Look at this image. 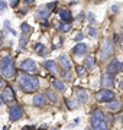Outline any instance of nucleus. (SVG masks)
Segmentation results:
<instances>
[{
    "label": "nucleus",
    "instance_id": "obj_39",
    "mask_svg": "<svg viewBox=\"0 0 123 130\" xmlns=\"http://www.w3.org/2000/svg\"><path fill=\"white\" fill-rule=\"evenodd\" d=\"M7 28H10V22L9 20H5V29H7Z\"/></svg>",
    "mask_w": 123,
    "mask_h": 130
},
{
    "label": "nucleus",
    "instance_id": "obj_45",
    "mask_svg": "<svg viewBox=\"0 0 123 130\" xmlns=\"http://www.w3.org/2000/svg\"><path fill=\"white\" fill-rule=\"evenodd\" d=\"M25 2H26L28 5H32V3H33V2H35V0H25Z\"/></svg>",
    "mask_w": 123,
    "mask_h": 130
},
{
    "label": "nucleus",
    "instance_id": "obj_12",
    "mask_svg": "<svg viewBox=\"0 0 123 130\" xmlns=\"http://www.w3.org/2000/svg\"><path fill=\"white\" fill-rule=\"evenodd\" d=\"M58 62H59V65H61V68L64 71H70V70H71L72 62H71V59H70V56H68V55H59Z\"/></svg>",
    "mask_w": 123,
    "mask_h": 130
},
{
    "label": "nucleus",
    "instance_id": "obj_50",
    "mask_svg": "<svg viewBox=\"0 0 123 130\" xmlns=\"http://www.w3.org/2000/svg\"><path fill=\"white\" fill-rule=\"evenodd\" d=\"M122 121H123V120H122Z\"/></svg>",
    "mask_w": 123,
    "mask_h": 130
},
{
    "label": "nucleus",
    "instance_id": "obj_47",
    "mask_svg": "<svg viewBox=\"0 0 123 130\" xmlns=\"http://www.w3.org/2000/svg\"><path fill=\"white\" fill-rule=\"evenodd\" d=\"M120 46H122V49H123V38H122V41H120Z\"/></svg>",
    "mask_w": 123,
    "mask_h": 130
},
{
    "label": "nucleus",
    "instance_id": "obj_19",
    "mask_svg": "<svg viewBox=\"0 0 123 130\" xmlns=\"http://www.w3.org/2000/svg\"><path fill=\"white\" fill-rule=\"evenodd\" d=\"M107 108L110 111H119L122 108V101L120 100H113V101L107 103Z\"/></svg>",
    "mask_w": 123,
    "mask_h": 130
},
{
    "label": "nucleus",
    "instance_id": "obj_7",
    "mask_svg": "<svg viewBox=\"0 0 123 130\" xmlns=\"http://www.w3.org/2000/svg\"><path fill=\"white\" fill-rule=\"evenodd\" d=\"M91 130H109V123L106 119H90Z\"/></svg>",
    "mask_w": 123,
    "mask_h": 130
},
{
    "label": "nucleus",
    "instance_id": "obj_40",
    "mask_svg": "<svg viewBox=\"0 0 123 130\" xmlns=\"http://www.w3.org/2000/svg\"><path fill=\"white\" fill-rule=\"evenodd\" d=\"M22 130H33V126H25Z\"/></svg>",
    "mask_w": 123,
    "mask_h": 130
},
{
    "label": "nucleus",
    "instance_id": "obj_11",
    "mask_svg": "<svg viewBox=\"0 0 123 130\" xmlns=\"http://www.w3.org/2000/svg\"><path fill=\"white\" fill-rule=\"evenodd\" d=\"M87 52H88V46L85 43H81V42H78L75 46L72 48V54L75 56H84Z\"/></svg>",
    "mask_w": 123,
    "mask_h": 130
},
{
    "label": "nucleus",
    "instance_id": "obj_32",
    "mask_svg": "<svg viewBox=\"0 0 123 130\" xmlns=\"http://www.w3.org/2000/svg\"><path fill=\"white\" fill-rule=\"evenodd\" d=\"M6 7H7V3H6V2H3V0H0V12L6 10Z\"/></svg>",
    "mask_w": 123,
    "mask_h": 130
},
{
    "label": "nucleus",
    "instance_id": "obj_37",
    "mask_svg": "<svg viewBox=\"0 0 123 130\" xmlns=\"http://www.w3.org/2000/svg\"><path fill=\"white\" fill-rule=\"evenodd\" d=\"M78 123H80V119H75V120H74V121L71 123V124H70V127H74V126H77Z\"/></svg>",
    "mask_w": 123,
    "mask_h": 130
},
{
    "label": "nucleus",
    "instance_id": "obj_28",
    "mask_svg": "<svg viewBox=\"0 0 123 130\" xmlns=\"http://www.w3.org/2000/svg\"><path fill=\"white\" fill-rule=\"evenodd\" d=\"M28 39H29L28 35H23L22 33V36H20V49H23V46L28 43Z\"/></svg>",
    "mask_w": 123,
    "mask_h": 130
},
{
    "label": "nucleus",
    "instance_id": "obj_13",
    "mask_svg": "<svg viewBox=\"0 0 123 130\" xmlns=\"http://www.w3.org/2000/svg\"><path fill=\"white\" fill-rule=\"evenodd\" d=\"M49 16H51V10L48 9L47 6H41V7H38L36 13H35V18L39 19V20H42V19H45V20H47Z\"/></svg>",
    "mask_w": 123,
    "mask_h": 130
},
{
    "label": "nucleus",
    "instance_id": "obj_9",
    "mask_svg": "<svg viewBox=\"0 0 123 130\" xmlns=\"http://www.w3.org/2000/svg\"><path fill=\"white\" fill-rule=\"evenodd\" d=\"M106 71H107L109 74H112V75H116L119 71H120V62H119L116 58H113V59H112L109 64H107V68H106Z\"/></svg>",
    "mask_w": 123,
    "mask_h": 130
},
{
    "label": "nucleus",
    "instance_id": "obj_14",
    "mask_svg": "<svg viewBox=\"0 0 123 130\" xmlns=\"http://www.w3.org/2000/svg\"><path fill=\"white\" fill-rule=\"evenodd\" d=\"M32 104L35 107H43L47 104V95L45 94H35L32 98Z\"/></svg>",
    "mask_w": 123,
    "mask_h": 130
},
{
    "label": "nucleus",
    "instance_id": "obj_42",
    "mask_svg": "<svg viewBox=\"0 0 123 130\" xmlns=\"http://www.w3.org/2000/svg\"><path fill=\"white\" fill-rule=\"evenodd\" d=\"M10 33H12V35H14V36H16V35H18V32H16V30H14V29H10Z\"/></svg>",
    "mask_w": 123,
    "mask_h": 130
},
{
    "label": "nucleus",
    "instance_id": "obj_44",
    "mask_svg": "<svg viewBox=\"0 0 123 130\" xmlns=\"http://www.w3.org/2000/svg\"><path fill=\"white\" fill-rule=\"evenodd\" d=\"M42 26H45V28H47V26H48V20H43V22H42Z\"/></svg>",
    "mask_w": 123,
    "mask_h": 130
},
{
    "label": "nucleus",
    "instance_id": "obj_10",
    "mask_svg": "<svg viewBox=\"0 0 123 130\" xmlns=\"http://www.w3.org/2000/svg\"><path fill=\"white\" fill-rule=\"evenodd\" d=\"M101 85H103L104 88H113L114 87V75L106 72L101 77Z\"/></svg>",
    "mask_w": 123,
    "mask_h": 130
},
{
    "label": "nucleus",
    "instance_id": "obj_31",
    "mask_svg": "<svg viewBox=\"0 0 123 130\" xmlns=\"http://www.w3.org/2000/svg\"><path fill=\"white\" fill-rule=\"evenodd\" d=\"M87 18H88V20H90V23H94V22H96V18H94V13H91V12H90V13L87 14Z\"/></svg>",
    "mask_w": 123,
    "mask_h": 130
},
{
    "label": "nucleus",
    "instance_id": "obj_34",
    "mask_svg": "<svg viewBox=\"0 0 123 130\" xmlns=\"http://www.w3.org/2000/svg\"><path fill=\"white\" fill-rule=\"evenodd\" d=\"M112 12H113V13H117V12H119V5H113V6H112Z\"/></svg>",
    "mask_w": 123,
    "mask_h": 130
},
{
    "label": "nucleus",
    "instance_id": "obj_36",
    "mask_svg": "<svg viewBox=\"0 0 123 130\" xmlns=\"http://www.w3.org/2000/svg\"><path fill=\"white\" fill-rule=\"evenodd\" d=\"M54 6H57V2H52V3H48V5H47V7H48L49 10H51L52 7H54Z\"/></svg>",
    "mask_w": 123,
    "mask_h": 130
},
{
    "label": "nucleus",
    "instance_id": "obj_48",
    "mask_svg": "<svg viewBox=\"0 0 123 130\" xmlns=\"http://www.w3.org/2000/svg\"><path fill=\"white\" fill-rule=\"evenodd\" d=\"M120 71H123V64H120Z\"/></svg>",
    "mask_w": 123,
    "mask_h": 130
},
{
    "label": "nucleus",
    "instance_id": "obj_25",
    "mask_svg": "<svg viewBox=\"0 0 123 130\" xmlns=\"http://www.w3.org/2000/svg\"><path fill=\"white\" fill-rule=\"evenodd\" d=\"M20 30H22L23 35H29V33L32 32V28H30L28 23H22V25H20Z\"/></svg>",
    "mask_w": 123,
    "mask_h": 130
},
{
    "label": "nucleus",
    "instance_id": "obj_29",
    "mask_svg": "<svg viewBox=\"0 0 123 130\" xmlns=\"http://www.w3.org/2000/svg\"><path fill=\"white\" fill-rule=\"evenodd\" d=\"M38 55H39V56H47V55H48V49H47V46L41 45V46H39V51H38Z\"/></svg>",
    "mask_w": 123,
    "mask_h": 130
},
{
    "label": "nucleus",
    "instance_id": "obj_8",
    "mask_svg": "<svg viewBox=\"0 0 123 130\" xmlns=\"http://www.w3.org/2000/svg\"><path fill=\"white\" fill-rule=\"evenodd\" d=\"M2 97H3V101L5 103H13L16 100V95H14V90L12 85H6L5 90H3V94H2Z\"/></svg>",
    "mask_w": 123,
    "mask_h": 130
},
{
    "label": "nucleus",
    "instance_id": "obj_6",
    "mask_svg": "<svg viewBox=\"0 0 123 130\" xmlns=\"http://www.w3.org/2000/svg\"><path fill=\"white\" fill-rule=\"evenodd\" d=\"M23 116V107L19 104H13L9 107V119L10 121H16L19 120L20 117Z\"/></svg>",
    "mask_w": 123,
    "mask_h": 130
},
{
    "label": "nucleus",
    "instance_id": "obj_18",
    "mask_svg": "<svg viewBox=\"0 0 123 130\" xmlns=\"http://www.w3.org/2000/svg\"><path fill=\"white\" fill-rule=\"evenodd\" d=\"M84 67H85V70L88 71V72H91V71L96 68V59H94V56H87L85 58V62H84Z\"/></svg>",
    "mask_w": 123,
    "mask_h": 130
},
{
    "label": "nucleus",
    "instance_id": "obj_4",
    "mask_svg": "<svg viewBox=\"0 0 123 130\" xmlns=\"http://www.w3.org/2000/svg\"><path fill=\"white\" fill-rule=\"evenodd\" d=\"M113 51H114V42H112L110 39H107V41L101 45L100 58H101V59H107V58H110V56L113 55Z\"/></svg>",
    "mask_w": 123,
    "mask_h": 130
},
{
    "label": "nucleus",
    "instance_id": "obj_3",
    "mask_svg": "<svg viewBox=\"0 0 123 130\" xmlns=\"http://www.w3.org/2000/svg\"><path fill=\"white\" fill-rule=\"evenodd\" d=\"M96 100L99 103H110L114 100V91L109 88H104V90H100L96 93Z\"/></svg>",
    "mask_w": 123,
    "mask_h": 130
},
{
    "label": "nucleus",
    "instance_id": "obj_15",
    "mask_svg": "<svg viewBox=\"0 0 123 130\" xmlns=\"http://www.w3.org/2000/svg\"><path fill=\"white\" fill-rule=\"evenodd\" d=\"M59 18H61V20L64 22V23H71L72 20V13L71 10L68 9H64V10H59Z\"/></svg>",
    "mask_w": 123,
    "mask_h": 130
},
{
    "label": "nucleus",
    "instance_id": "obj_43",
    "mask_svg": "<svg viewBox=\"0 0 123 130\" xmlns=\"http://www.w3.org/2000/svg\"><path fill=\"white\" fill-rule=\"evenodd\" d=\"M119 87H120V90H122V91H123V79H122V81H120V83H119Z\"/></svg>",
    "mask_w": 123,
    "mask_h": 130
},
{
    "label": "nucleus",
    "instance_id": "obj_1",
    "mask_svg": "<svg viewBox=\"0 0 123 130\" xmlns=\"http://www.w3.org/2000/svg\"><path fill=\"white\" fill-rule=\"evenodd\" d=\"M18 83H19V87L23 90V93H33L41 87L39 78L32 74H20Z\"/></svg>",
    "mask_w": 123,
    "mask_h": 130
},
{
    "label": "nucleus",
    "instance_id": "obj_26",
    "mask_svg": "<svg viewBox=\"0 0 123 130\" xmlns=\"http://www.w3.org/2000/svg\"><path fill=\"white\" fill-rule=\"evenodd\" d=\"M87 72H88V71L85 70L84 65H78V67H77V74H78V77H85Z\"/></svg>",
    "mask_w": 123,
    "mask_h": 130
},
{
    "label": "nucleus",
    "instance_id": "obj_27",
    "mask_svg": "<svg viewBox=\"0 0 123 130\" xmlns=\"http://www.w3.org/2000/svg\"><path fill=\"white\" fill-rule=\"evenodd\" d=\"M88 35H90L91 38H96L97 35H99L97 28H94V26H88Z\"/></svg>",
    "mask_w": 123,
    "mask_h": 130
},
{
    "label": "nucleus",
    "instance_id": "obj_5",
    "mask_svg": "<svg viewBox=\"0 0 123 130\" xmlns=\"http://www.w3.org/2000/svg\"><path fill=\"white\" fill-rule=\"evenodd\" d=\"M20 70L25 71L26 74H36L38 72V65L33 59L28 58V59H23L20 62Z\"/></svg>",
    "mask_w": 123,
    "mask_h": 130
},
{
    "label": "nucleus",
    "instance_id": "obj_21",
    "mask_svg": "<svg viewBox=\"0 0 123 130\" xmlns=\"http://www.w3.org/2000/svg\"><path fill=\"white\" fill-rule=\"evenodd\" d=\"M45 95H47V98H49V101H51L52 104H57V103H58L57 94L54 93L52 90H47V91H45Z\"/></svg>",
    "mask_w": 123,
    "mask_h": 130
},
{
    "label": "nucleus",
    "instance_id": "obj_33",
    "mask_svg": "<svg viewBox=\"0 0 123 130\" xmlns=\"http://www.w3.org/2000/svg\"><path fill=\"white\" fill-rule=\"evenodd\" d=\"M20 0H10V7H18Z\"/></svg>",
    "mask_w": 123,
    "mask_h": 130
},
{
    "label": "nucleus",
    "instance_id": "obj_16",
    "mask_svg": "<svg viewBox=\"0 0 123 130\" xmlns=\"http://www.w3.org/2000/svg\"><path fill=\"white\" fill-rule=\"evenodd\" d=\"M43 68L48 70L52 75L58 74V67H57V62H55V61H45V62H43Z\"/></svg>",
    "mask_w": 123,
    "mask_h": 130
},
{
    "label": "nucleus",
    "instance_id": "obj_46",
    "mask_svg": "<svg viewBox=\"0 0 123 130\" xmlns=\"http://www.w3.org/2000/svg\"><path fill=\"white\" fill-rule=\"evenodd\" d=\"M3 103H5V101H3V97H2V95H0V106H2V104H3Z\"/></svg>",
    "mask_w": 123,
    "mask_h": 130
},
{
    "label": "nucleus",
    "instance_id": "obj_24",
    "mask_svg": "<svg viewBox=\"0 0 123 130\" xmlns=\"http://www.w3.org/2000/svg\"><path fill=\"white\" fill-rule=\"evenodd\" d=\"M90 119H104L103 110H100V108H96L94 111L91 113V117H90Z\"/></svg>",
    "mask_w": 123,
    "mask_h": 130
},
{
    "label": "nucleus",
    "instance_id": "obj_49",
    "mask_svg": "<svg viewBox=\"0 0 123 130\" xmlns=\"http://www.w3.org/2000/svg\"><path fill=\"white\" fill-rule=\"evenodd\" d=\"M2 38H3V35H2V33H0V42H2Z\"/></svg>",
    "mask_w": 123,
    "mask_h": 130
},
{
    "label": "nucleus",
    "instance_id": "obj_23",
    "mask_svg": "<svg viewBox=\"0 0 123 130\" xmlns=\"http://www.w3.org/2000/svg\"><path fill=\"white\" fill-rule=\"evenodd\" d=\"M57 28L59 29L62 33H67V32H70V30H71V23H64V22H62V23H58L57 25Z\"/></svg>",
    "mask_w": 123,
    "mask_h": 130
},
{
    "label": "nucleus",
    "instance_id": "obj_2",
    "mask_svg": "<svg viewBox=\"0 0 123 130\" xmlns=\"http://www.w3.org/2000/svg\"><path fill=\"white\" fill-rule=\"evenodd\" d=\"M0 72L2 77L6 79H12L16 77V65L12 56L5 55L0 58Z\"/></svg>",
    "mask_w": 123,
    "mask_h": 130
},
{
    "label": "nucleus",
    "instance_id": "obj_17",
    "mask_svg": "<svg viewBox=\"0 0 123 130\" xmlns=\"http://www.w3.org/2000/svg\"><path fill=\"white\" fill-rule=\"evenodd\" d=\"M77 98H78V101L80 103H87L88 101V93L85 91L84 88H77Z\"/></svg>",
    "mask_w": 123,
    "mask_h": 130
},
{
    "label": "nucleus",
    "instance_id": "obj_38",
    "mask_svg": "<svg viewBox=\"0 0 123 130\" xmlns=\"http://www.w3.org/2000/svg\"><path fill=\"white\" fill-rule=\"evenodd\" d=\"M0 88H5V81H3V77L0 75Z\"/></svg>",
    "mask_w": 123,
    "mask_h": 130
},
{
    "label": "nucleus",
    "instance_id": "obj_22",
    "mask_svg": "<svg viewBox=\"0 0 123 130\" xmlns=\"http://www.w3.org/2000/svg\"><path fill=\"white\" fill-rule=\"evenodd\" d=\"M52 85H54V88L58 90V91H64V90H65V84L62 83V81H59V79H54V81H52Z\"/></svg>",
    "mask_w": 123,
    "mask_h": 130
},
{
    "label": "nucleus",
    "instance_id": "obj_35",
    "mask_svg": "<svg viewBox=\"0 0 123 130\" xmlns=\"http://www.w3.org/2000/svg\"><path fill=\"white\" fill-rule=\"evenodd\" d=\"M83 38H84V35H83V33H78V35L75 36V41L80 42V41H83Z\"/></svg>",
    "mask_w": 123,
    "mask_h": 130
},
{
    "label": "nucleus",
    "instance_id": "obj_41",
    "mask_svg": "<svg viewBox=\"0 0 123 130\" xmlns=\"http://www.w3.org/2000/svg\"><path fill=\"white\" fill-rule=\"evenodd\" d=\"M47 129H48V126H47V124H42V126H41V127H39L38 130H47Z\"/></svg>",
    "mask_w": 123,
    "mask_h": 130
},
{
    "label": "nucleus",
    "instance_id": "obj_20",
    "mask_svg": "<svg viewBox=\"0 0 123 130\" xmlns=\"http://www.w3.org/2000/svg\"><path fill=\"white\" fill-rule=\"evenodd\" d=\"M78 104H80L78 98H65V106H67V108H70V110L77 108Z\"/></svg>",
    "mask_w": 123,
    "mask_h": 130
},
{
    "label": "nucleus",
    "instance_id": "obj_30",
    "mask_svg": "<svg viewBox=\"0 0 123 130\" xmlns=\"http://www.w3.org/2000/svg\"><path fill=\"white\" fill-rule=\"evenodd\" d=\"M61 75L64 77V78H67V79H72V75L68 72V71H64L62 70V72H61Z\"/></svg>",
    "mask_w": 123,
    "mask_h": 130
}]
</instances>
